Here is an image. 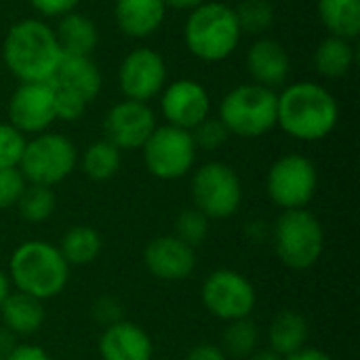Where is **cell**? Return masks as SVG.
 Returning <instances> with one entry per match:
<instances>
[{"label":"cell","mask_w":360,"mask_h":360,"mask_svg":"<svg viewBox=\"0 0 360 360\" xmlns=\"http://www.w3.org/2000/svg\"><path fill=\"white\" fill-rule=\"evenodd\" d=\"M285 360H333L325 350L321 348H314V346H304L302 350L285 356Z\"/></svg>","instance_id":"f35d334b"},{"label":"cell","mask_w":360,"mask_h":360,"mask_svg":"<svg viewBox=\"0 0 360 360\" xmlns=\"http://www.w3.org/2000/svg\"><path fill=\"white\" fill-rule=\"evenodd\" d=\"M25 148V135H21L13 124L0 122V169L19 167Z\"/></svg>","instance_id":"d6a6232c"},{"label":"cell","mask_w":360,"mask_h":360,"mask_svg":"<svg viewBox=\"0 0 360 360\" xmlns=\"http://www.w3.org/2000/svg\"><path fill=\"white\" fill-rule=\"evenodd\" d=\"M143 264L148 272L165 283H179L192 276L196 270V249L179 240L175 234H165L148 243L143 251Z\"/></svg>","instance_id":"e0dca14e"},{"label":"cell","mask_w":360,"mask_h":360,"mask_svg":"<svg viewBox=\"0 0 360 360\" xmlns=\"http://www.w3.org/2000/svg\"><path fill=\"white\" fill-rule=\"evenodd\" d=\"M4 360H53L49 356V352L40 346L34 344H17Z\"/></svg>","instance_id":"74e56055"},{"label":"cell","mask_w":360,"mask_h":360,"mask_svg":"<svg viewBox=\"0 0 360 360\" xmlns=\"http://www.w3.org/2000/svg\"><path fill=\"white\" fill-rule=\"evenodd\" d=\"M53 97L57 120L74 122L101 93V72L91 57L63 55L53 76L46 80Z\"/></svg>","instance_id":"52a82bcc"},{"label":"cell","mask_w":360,"mask_h":360,"mask_svg":"<svg viewBox=\"0 0 360 360\" xmlns=\"http://www.w3.org/2000/svg\"><path fill=\"white\" fill-rule=\"evenodd\" d=\"M247 70L255 84L276 91L289 78L291 57L278 40L257 38L247 51Z\"/></svg>","instance_id":"d6986e66"},{"label":"cell","mask_w":360,"mask_h":360,"mask_svg":"<svg viewBox=\"0 0 360 360\" xmlns=\"http://www.w3.org/2000/svg\"><path fill=\"white\" fill-rule=\"evenodd\" d=\"M19 217L27 224H42L46 221L55 209H57V196L53 192V188L46 186H36V184H27L15 205Z\"/></svg>","instance_id":"f1b7e54d"},{"label":"cell","mask_w":360,"mask_h":360,"mask_svg":"<svg viewBox=\"0 0 360 360\" xmlns=\"http://www.w3.org/2000/svg\"><path fill=\"white\" fill-rule=\"evenodd\" d=\"M0 360H4V359H2V356H0Z\"/></svg>","instance_id":"ee69618b"},{"label":"cell","mask_w":360,"mask_h":360,"mask_svg":"<svg viewBox=\"0 0 360 360\" xmlns=\"http://www.w3.org/2000/svg\"><path fill=\"white\" fill-rule=\"evenodd\" d=\"M120 162H122L120 150L114 143H110L108 139L93 141L91 146H86L82 156H78V165H80L84 177L91 181L112 179L120 171Z\"/></svg>","instance_id":"4316f807"},{"label":"cell","mask_w":360,"mask_h":360,"mask_svg":"<svg viewBox=\"0 0 360 360\" xmlns=\"http://www.w3.org/2000/svg\"><path fill=\"white\" fill-rule=\"evenodd\" d=\"M276 257L289 270H310L325 251V230L319 217L308 209L283 211L272 228Z\"/></svg>","instance_id":"8992f818"},{"label":"cell","mask_w":360,"mask_h":360,"mask_svg":"<svg viewBox=\"0 0 360 360\" xmlns=\"http://www.w3.org/2000/svg\"><path fill=\"white\" fill-rule=\"evenodd\" d=\"M101 236L95 228L91 226H74L70 228L61 243L57 245L59 253L63 255V259L68 262V266H89L93 264L99 253H101Z\"/></svg>","instance_id":"484cf974"},{"label":"cell","mask_w":360,"mask_h":360,"mask_svg":"<svg viewBox=\"0 0 360 360\" xmlns=\"http://www.w3.org/2000/svg\"><path fill=\"white\" fill-rule=\"evenodd\" d=\"M338 120V99L319 82L300 80L278 93L276 127L297 141H321L329 137Z\"/></svg>","instance_id":"6da1fadb"},{"label":"cell","mask_w":360,"mask_h":360,"mask_svg":"<svg viewBox=\"0 0 360 360\" xmlns=\"http://www.w3.org/2000/svg\"><path fill=\"white\" fill-rule=\"evenodd\" d=\"M209 230H211V219L200 213L198 209H184L177 219H175V236L179 240H184L186 245H190L192 249L200 247L207 236H209Z\"/></svg>","instance_id":"4dcf8cb0"},{"label":"cell","mask_w":360,"mask_h":360,"mask_svg":"<svg viewBox=\"0 0 360 360\" xmlns=\"http://www.w3.org/2000/svg\"><path fill=\"white\" fill-rule=\"evenodd\" d=\"M196 150H207V152H215L219 148H224L230 139L228 129L224 127V122L219 118H205L200 124H196L190 131Z\"/></svg>","instance_id":"1f68e13d"},{"label":"cell","mask_w":360,"mask_h":360,"mask_svg":"<svg viewBox=\"0 0 360 360\" xmlns=\"http://www.w3.org/2000/svg\"><path fill=\"white\" fill-rule=\"evenodd\" d=\"M308 340H310L308 319L297 310H281L268 327L270 350L278 352L281 356H289L302 350L304 346H308Z\"/></svg>","instance_id":"603a6c76"},{"label":"cell","mask_w":360,"mask_h":360,"mask_svg":"<svg viewBox=\"0 0 360 360\" xmlns=\"http://www.w3.org/2000/svg\"><path fill=\"white\" fill-rule=\"evenodd\" d=\"M257 344H259V329L253 323V319L247 316L226 323L219 348L226 352L228 359L247 360L257 350Z\"/></svg>","instance_id":"83f0119b"},{"label":"cell","mask_w":360,"mask_h":360,"mask_svg":"<svg viewBox=\"0 0 360 360\" xmlns=\"http://www.w3.org/2000/svg\"><path fill=\"white\" fill-rule=\"evenodd\" d=\"M200 302L211 316L230 323L253 314L257 293L253 283L243 272L232 268H219L202 281Z\"/></svg>","instance_id":"7c38bea8"},{"label":"cell","mask_w":360,"mask_h":360,"mask_svg":"<svg viewBox=\"0 0 360 360\" xmlns=\"http://www.w3.org/2000/svg\"><path fill=\"white\" fill-rule=\"evenodd\" d=\"M55 38H57L63 55L91 57L99 42V32H97V25L93 19H89L84 13L72 11V13L59 17Z\"/></svg>","instance_id":"7402d4cb"},{"label":"cell","mask_w":360,"mask_h":360,"mask_svg":"<svg viewBox=\"0 0 360 360\" xmlns=\"http://www.w3.org/2000/svg\"><path fill=\"white\" fill-rule=\"evenodd\" d=\"M240 38L243 32L232 6L217 0H207L188 11L184 23V42L196 59L207 63L226 61L238 49Z\"/></svg>","instance_id":"277c9868"},{"label":"cell","mask_w":360,"mask_h":360,"mask_svg":"<svg viewBox=\"0 0 360 360\" xmlns=\"http://www.w3.org/2000/svg\"><path fill=\"white\" fill-rule=\"evenodd\" d=\"M160 110L167 124L192 131L211 116V95L207 86L192 78H179L160 91Z\"/></svg>","instance_id":"9a60e30c"},{"label":"cell","mask_w":360,"mask_h":360,"mask_svg":"<svg viewBox=\"0 0 360 360\" xmlns=\"http://www.w3.org/2000/svg\"><path fill=\"white\" fill-rule=\"evenodd\" d=\"M319 188V173L314 162L304 154H285L272 162L266 175L268 198L283 211L306 209Z\"/></svg>","instance_id":"30bf717a"},{"label":"cell","mask_w":360,"mask_h":360,"mask_svg":"<svg viewBox=\"0 0 360 360\" xmlns=\"http://www.w3.org/2000/svg\"><path fill=\"white\" fill-rule=\"evenodd\" d=\"M122 304L114 297V295H101L93 302L91 306V314L95 319V323H99L103 329L114 325V323H120L124 319V312H122Z\"/></svg>","instance_id":"e575fe53"},{"label":"cell","mask_w":360,"mask_h":360,"mask_svg":"<svg viewBox=\"0 0 360 360\" xmlns=\"http://www.w3.org/2000/svg\"><path fill=\"white\" fill-rule=\"evenodd\" d=\"M55 120V97L49 82H19L8 99V124L21 135H38Z\"/></svg>","instance_id":"5bb4252c"},{"label":"cell","mask_w":360,"mask_h":360,"mask_svg":"<svg viewBox=\"0 0 360 360\" xmlns=\"http://www.w3.org/2000/svg\"><path fill=\"white\" fill-rule=\"evenodd\" d=\"M184 360H228L226 352L219 348V344H209V342H200L194 348L188 350Z\"/></svg>","instance_id":"8d00e7d4"},{"label":"cell","mask_w":360,"mask_h":360,"mask_svg":"<svg viewBox=\"0 0 360 360\" xmlns=\"http://www.w3.org/2000/svg\"><path fill=\"white\" fill-rule=\"evenodd\" d=\"M167 84L165 57L148 46L133 49L118 65V89L124 99L148 103L158 97Z\"/></svg>","instance_id":"4fadbf2b"},{"label":"cell","mask_w":360,"mask_h":360,"mask_svg":"<svg viewBox=\"0 0 360 360\" xmlns=\"http://www.w3.org/2000/svg\"><path fill=\"white\" fill-rule=\"evenodd\" d=\"M8 293H11V281H8L6 272L0 268V306H2V302L6 300Z\"/></svg>","instance_id":"7bdbcfd3"},{"label":"cell","mask_w":360,"mask_h":360,"mask_svg":"<svg viewBox=\"0 0 360 360\" xmlns=\"http://www.w3.org/2000/svg\"><path fill=\"white\" fill-rule=\"evenodd\" d=\"M146 169L160 181H175L186 177L196 162V146L190 131L162 124L152 131L141 148Z\"/></svg>","instance_id":"8fae6325"},{"label":"cell","mask_w":360,"mask_h":360,"mask_svg":"<svg viewBox=\"0 0 360 360\" xmlns=\"http://www.w3.org/2000/svg\"><path fill=\"white\" fill-rule=\"evenodd\" d=\"M6 276L15 285V291L46 302L65 289L70 266L57 245L46 240H25L11 253Z\"/></svg>","instance_id":"3957f363"},{"label":"cell","mask_w":360,"mask_h":360,"mask_svg":"<svg viewBox=\"0 0 360 360\" xmlns=\"http://www.w3.org/2000/svg\"><path fill=\"white\" fill-rule=\"evenodd\" d=\"M194 209L209 219H228L236 215L243 202V181L226 162H205L192 173L190 181Z\"/></svg>","instance_id":"9c48e42d"},{"label":"cell","mask_w":360,"mask_h":360,"mask_svg":"<svg viewBox=\"0 0 360 360\" xmlns=\"http://www.w3.org/2000/svg\"><path fill=\"white\" fill-rule=\"evenodd\" d=\"M156 127V116L148 103L122 99L105 112L103 139L114 143L120 152L141 150Z\"/></svg>","instance_id":"2e32d148"},{"label":"cell","mask_w":360,"mask_h":360,"mask_svg":"<svg viewBox=\"0 0 360 360\" xmlns=\"http://www.w3.org/2000/svg\"><path fill=\"white\" fill-rule=\"evenodd\" d=\"M0 319L13 335L30 338L44 325V302L21 291H11L0 306Z\"/></svg>","instance_id":"44dd1931"},{"label":"cell","mask_w":360,"mask_h":360,"mask_svg":"<svg viewBox=\"0 0 360 360\" xmlns=\"http://www.w3.org/2000/svg\"><path fill=\"white\" fill-rule=\"evenodd\" d=\"M247 360H285V356H281L278 352L266 348V350H255Z\"/></svg>","instance_id":"b9f144b4"},{"label":"cell","mask_w":360,"mask_h":360,"mask_svg":"<svg viewBox=\"0 0 360 360\" xmlns=\"http://www.w3.org/2000/svg\"><path fill=\"white\" fill-rule=\"evenodd\" d=\"M278 93L274 89L247 82L230 89L219 101V120L230 137L255 139L276 127Z\"/></svg>","instance_id":"5b68a950"},{"label":"cell","mask_w":360,"mask_h":360,"mask_svg":"<svg viewBox=\"0 0 360 360\" xmlns=\"http://www.w3.org/2000/svg\"><path fill=\"white\" fill-rule=\"evenodd\" d=\"M17 340H19L17 335H13L4 325H0V356H2V359L19 344Z\"/></svg>","instance_id":"ab89813d"},{"label":"cell","mask_w":360,"mask_h":360,"mask_svg":"<svg viewBox=\"0 0 360 360\" xmlns=\"http://www.w3.org/2000/svg\"><path fill=\"white\" fill-rule=\"evenodd\" d=\"M63 53L55 30L42 19H21L2 40V61L19 82H46Z\"/></svg>","instance_id":"7a4b0ae2"},{"label":"cell","mask_w":360,"mask_h":360,"mask_svg":"<svg viewBox=\"0 0 360 360\" xmlns=\"http://www.w3.org/2000/svg\"><path fill=\"white\" fill-rule=\"evenodd\" d=\"M234 8L236 21L243 34L259 36L268 32L276 19L274 4L270 0H240Z\"/></svg>","instance_id":"f546056e"},{"label":"cell","mask_w":360,"mask_h":360,"mask_svg":"<svg viewBox=\"0 0 360 360\" xmlns=\"http://www.w3.org/2000/svg\"><path fill=\"white\" fill-rule=\"evenodd\" d=\"M167 17L162 0H116L114 19L118 30L129 38H148L160 30Z\"/></svg>","instance_id":"ffe728a7"},{"label":"cell","mask_w":360,"mask_h":360,"mask_svg":"<svg viewBox=\"0 0 360 360\" xmlns=\"http://www.w3.org/2000/svg\"><path fill=\"white\" fill-rule=\"evenodd\" d=\"M25 186H27V181L23 179V175L17 167L0 169V211L15 209Z\"/></svg>","instance_id":"836d02e7"},{"label":"cell","mask_w":360,"mask_h":360,"mask_svg":"<svg viewBox=\"0 0 360 360\" xmlns=\"http://www.w3.org/2000/svg\"><path fill=\"white\" fill-rule=\"evenodd\" d=\"M312 61H314V70L323 78H344L356 61L352 40L329 34L314 49Z\"/></svg>","instance_id":"cb8c5ba5"},{"label":"cell","mask_w":360,"mask_h":360,"mask_svg":"<svg viewBox=\"0 0 360 360\" xmlns=\"http://www.w3.org/2000/svg\"><path fill=\"white\" fill-rule=\"evenodd\" d=\"M162 2L167 4V8L171 6V8H179V11H192L207 0H162Z\"/></svg>","instance_id":"60d3db41"},{"label":"cell","mask_w":360,"mask_h":360,"mask_svg":"<svg viewBox=\"0 0 360 360\" xmlns=\"http://www.w3.org/2000/svg\"><path fill=\"white\" fill-rule=\"evenodd\" d=\"M316 13L331 36L354 40L360 32V0H319Z\"/></svg>","instance_id":"d4e9b609"},{"label":"cell","mask_w":360,"mask_h":360,"mask_svg":"<svg viewBox=\"0 0 360 360\" xmlns=\"http://www.w3.org/2000/svg\"><path fill=\"white\" fill-rule=\"evenodd\" d=\"M78 167V150L74 141L61 133H38L25 139L19 171L27 184L55 188L65 181Z\"/></svg>","instance_id":"ba28073f"},{"label":"cell","mask_w":360,"mask_h":360,"mask_svg":"<svg viewBox=\"0 0 360 360\" xmlns=\"http://www.w3.org/2000/svg\"><path fill=\"white\" fill-rule=\"evenodd\" d=\"M32 8L42 17H63L80 4V0H30Z\"/></svg>","instance_id":"d590c367"},{"label":"cell","mask_w":360,"mask_h":360,"mask_svg":"<svg viewBox=\"0 0 360 360\" xmlns=\"http://www.w3.org/2000/svg\"><path fill=\"white\" fill-rule=\"evenodd\" d=\"M101 360H152L154 344L143 327L122 319L105 327L97 344Z\"/></svg>","instance_id":"ac0fdd59"}]
</instances>
